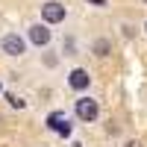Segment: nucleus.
I'll return each mask as SVG.
<instances>
[{
    "label": "nucleus",
    "mask_w": 147,
    "mask_h": 147,
    "mask_svg": "<svg viewBox=\"0 0 147 147\" xmlns=\"http://www.w3.org/2000/svg\"><path fill=\"white\" fill-rule=\"evenodd\" d=\"M144 3H147V0H144Z\"/></svg>",
    "instance_id": "11"
},
{
    "label": "nucleus",
    "mask_w": 147,
    "mask_h": 147,
    "mask_svg": "<svg viewBox=\"0 0 147 147\" xmlns=\"http://www.w3.org/2000/svg\"><path fill=\"white\" fill-rule=\"evenodd\" d=\"M47 127L56 129L59 136H68V132H71V127H68V124H62V112H53L50 118H47Z\"/></svg>",
    "instance_id": "6"
},
{
    "label": "nucleus",
    "mask_w": 147,
    "mask_h": 147,
    "mask_svg": "<svg viewBox=\"0 0 147 147\" xmlns=\"http://www.w3.org/2000/svg\"><path fill=\"white\" fill-rule=\"evenodd\" d=\"M41 21L47 24V27H50V24H62V21H65V6L56 3V0L44 3V6H41Z\"/></svg>",
    "instance_id": "3"
},
{
    "label": "nucleus",
    "mask_w": 147,
    "mask_h": 147,
    "mask_svg": "<svg viewBox=\"0 0 147 147\" xmlns=\"http://www.w3.org/2000/svg\"><path fill=\"white\" fill-rule=\"evenodd\" d=\"M124 147H141V141H127Z\"/></svg>",
    "instance_id": "8"
},
{
    "label": "nucleus",
    "mask_w": 147,
    "mask_h": 147,
    "mask_svg": "<svg viewBox=\"0 0 147 147\" xmlns=\"http://www.w3.org/2000/svg\"><path fill=\"white\" fill-rule=\"evenodd\" d=\"M144 30H147V24H144Z\"/></svg>",
    "instance_id": "10"
},
{
    "label": "nucleus",
    "mask_w": 147,
    "mask_h": 147,
    "mask_svg": "<svg viewBox=\"0 0 147 147\" xmlns=\"http://www.w3.org/2000/svg\"><path fill=\"white\" fill-rule=\"evenodd\" d=\"M74 112H77L80 121H85V124H94L97 115H100V106H97L94 97H80L77 106H74Z\"/></svg>",
    "instance_id": "1"
},
{
    "label": "nucleus",
    "mask_w": 147,
    "mask_h": 147,
    "mask_svg": "<svg viewBox=\"0 0 147 147\" xmlns=\"http://www.w3.org/2000/svg\"><path fill=\"white\" fill-rule=\"evenodd\" d=\"M88 3H94V6H106V0H88Z\"/></svg>",
    "instance_id": "9"
},
{
    "label": "nucleus",
    "mask_w": 147,
    "mask_h": 147,
    "mask_svg": "<svg viewBox=\"0 0 147 147\" xmlns=\"http://www.w3.org/2000/svg\"><path fill=\"white\" fill-rule=\"evenodd\" d=\"M27 35H30V41H32L35 47H47V44H50V38H53V32L47 30V24H44V21H41V24H32Z\"/></svg>",
    "instance_id": "4"
},
{
    "label": "nucleus",
    "mask_w": 147,
    "mask_h": 147,
    "mask_svg": "<svg viewBox=\"0 0 147 147\" xmlns=\"http://www.w3.org/2000/svg\"><path fill=\"white\" fill-rule=\"evenodd\" d=\"M0 50H3L6 56H24L27 44H24V38H21L18 32H6L3 38H0Z\"/></svg>",
    "instance_id": "2"
},
{
    "label": "nucleus",
    "mask_w": 147,
    "mask_h": 147,
    "mask_svg": "<svg viewBox=\"0 0 147 147\" xmlns=\"http://www.w3.org/2000/svg\"><path fill=\"white\" fill-rule=\"evenodd\" d=\"M94 53H97V56H109V41H106V38L94 41Z\"/></svg>",
    "instance_id": "7"
},
{
    "label": "nucleus",
    "mask_w": 147,
    "mask_h": 147,
    "mask_svg": "<svg viewBox=\"0 0 147 147\" xmlns=\"http://www.w3.org/2000/svg\"><path fill=\"white\" fill-rule=\"evenodd\" d=\"M68 85L74 91H85L91 85V77H88V71L85 68H77V71H71V77H68Z\"/></svg>",
    "instance_id": "5"
}]
</instances>
